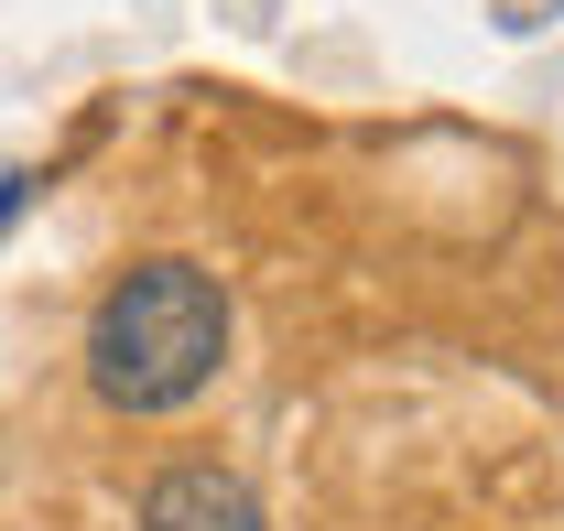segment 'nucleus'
<instances>
[{
  "mask_svg": "<svg viewBox=\"0 0 564 531\" xmlns=\"http://www.w3.org/2000/svg\"><path fill=\"white\" fill-rule=\"evenodd\" d=\"M33 206V174H0V239H11V217Z\"/></svg>",
  "mask_w": 564,
  "mask_h": 531,
  "instance_id": "nucleus-3",
  "label": "nucleus"
},
{
  "mask_svg": "<svg viewBox=\"0 0 564 531\" xmlns=\"http://www.w3.org/2000/svg\"><path fill=\"white\" fill-rule=\"evenodd\" d=\"M228 369V293L196 261H131L87 315V391L109 412H185Z\"/></svg>",
  "mask_w": 564,
  "mask_h": 531,
  "instance_id": "nucleus-1",
  "label": "nucleus"
},
{
  "mask_svg": "<svg viewBox=\"0 0 564 531\" xmlns=\"http://www.w3.org/2000/svg\"><path fill=\"white\" fill-rule=\"evenodd\" d=\"M141 531H272V510L239 466H163L141 488Z\"/></svg>",
  "mask_w": 564,
  "mask_h": 531,
  "instance_id": "nucleus-2",
  "label": "nucleus"
}]
</instances>
